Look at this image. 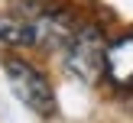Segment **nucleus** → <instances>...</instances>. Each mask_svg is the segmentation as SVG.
I'll return each mask as SVG.
<instances>
[{
	"mask_svg": "<svg viewBox=\"0 0 133 123\" xmlns=\"http://www.w3.org/2000/svg\"><path fill=\"white\" fill-rule=\"evenodd\" d=\"M104 62H107V42L97 26H78L71 42L65 45V68L71 78L81 84H97L104 75Z\"/></svg>",
	"mask_w": 133,
	"mask_h": 123,
	"instance_id": "nucleus-1",
	"label": "nucleus"
},
{
	"mask_svg": "<svg viewBox=\"0 0 133 123\" xmlns=\"http://www.w3.org/2000/svg\"><path fill=\"white\" fill-rule=\"evenodd\" d=\"M3 71L6 81H10V91L16 94V100L23 104L26 110L39 117H52L55 113V94H52V84L45 81V75L39 68H32L23 58H3Z\"/></svg>",
	"mask_w": 133,
	"mask_h": 123,
	"instance_id": "nucleus-2",
	"label": "nucleus"
},
{
	"mask_svg": "<svg viewBox=\"0 0 133 123\" xmlns=\"http://www.w3.org/2000/svg\"><path fill=\"white\" fill-rule=\"evenodd\" d=\"M29 23H32V45H42V49H65L78 32L75 16L68 10H39Z\"/></svg>",
	"mask_w": 133,
	"mask_h": 123,
	"instance_id": "nucleus-3",
	"label": "nucleus"
},
{
	"mask_svg": "<svg viewBox=\"0 0 133 123\" xmlns=\"http://www.w3.org/2000/svg\"><path fill=\"white\" fill-rule=\"evenodd\" d=\"M104 71L107 78L117 84V88H133V32L130 36H120L117 42L107 45V62H104Z\"/></svg>",
	"mask_w": 133,
	"mask_h": 123,
	"instance_id": "nucleus-4",
	"label": "nucleus"
},
{
	"mask_svg": "<svg viewBox=\"0 0 133 123\" xmlns=\"http://www.w3.org/2000/svg\"><path fill=\"white\" fill-rule=\"evenodd\" d=\"M0 42L6 45H32V23L23 16H10V13H0Z\"/></svg>",
	"mask_w": 133,
	"mask_h": 123,
	"instance_id": "nucleus-5",
	"label": "nucleus"
}]
</instances>
